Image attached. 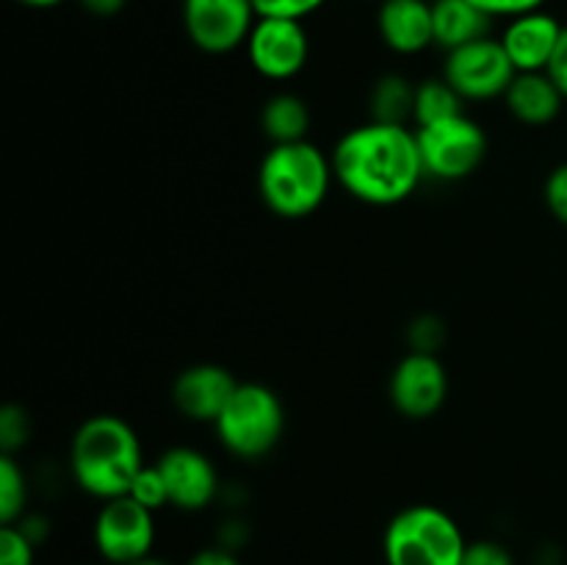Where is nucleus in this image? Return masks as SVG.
Returning <instances> with one entry per match:
<instances>
[{"label": "nucleus", "mask_w": 567, "mask_h": 565, "mask_svg": "<svg viewBox=\"0 0 567 565\" xmlns=\"http://www.w3.org/2000/svg\"><path fill=\"white\" fill-rule=\"evenodd\" d=\"M336 183L358 203L391 208L426 177L415 127L369 120L352 127L330 153Z\"/></svg>", "instance_id": "obj_1"}, {"label": "nucleus", "mask_w": 567, "mask_h": 565, "mask_svg": "<svg viewBox=\"0 0 567 565\" xmlns=\"http://www.w3.org/2000/svg\"><path fill=\"white\" fill-rule=\"evenodd\" d=\"M144 465L138 432L122 415H89L70 441L72 482L100 502L127 496Z\"/></svg>", "instance_id": "obj_2"}, {"label": "nucleus", "mask_w": 567, "mask_h": 565, "mask_svg": "<svg viewBox=\"0 0 567 565\" xmlns=\"http://www.w3.org/2000/svg\"><path fill=\"white\" fill-rule=\"evenodd\" d=\"M332 158L313 142L271 144L258 166V194L266 208L282 219H305L330 194Z\"/></svg>", "instance_id": "obj_3"}, {"label": "nucleus", "mask_w": 567, "mask_h": 565, "mask_svg": "<svg viewBox=\"0 0 567 565\" xmlns=\"http://www.w3.org/2000/svg\"><path fill=\"white\" fill-rule=\"evenodd\" d=\"M465 532L435 504H410L399 510L382 535L385 565H463Z\"/></svg>", "instance_id": "obj_4"}, {"label": "nucleus", "mask_w": 567, "mask_h": 565, "mask_svg": "<svg viewBox=\"0 0 567 565\" xmlns=\"http://www.w3.org/2000/svg\"><path fill=\"white\" fill-rule=\"evenodd\" d=\"M214 430L233 458H266L286 432L282 399L264 382H238L230 402L214 421Z\"/></svg>", "instance_id": "obj_5"}, {"label": "nucleus", "mask_w": 567, "mask_h": 565, "mask_svg": "<svg viewBox=\"0 0 567 565\" xmlns=\"http://www.w3.org/2000/svg\"><path fill=\"white\" fill-rule=\"evenodd\" d=\"M415 138H419L426 177L443 183H457L474 175L485 164L491 147L485 127L468 114L415 127Z\"/></svg>", "instance_id": "obj_6"}, {"label": "nucleus", "mask_w": 567, "mask_h": 565, "mask_svg": "<svg viewBox=\"0 0 567 565\" xmlns=\"http://www.w3.org/2000/svg\"><path fill=\"white\" fill-rule=\"evenodd\" d=\"M518 70L509 61L502 39H476L463 48L446 53L443 78L452 83L454 92L465 103H485V100L504 97Z\"/></svg>", "instance_id": "obj_7"}, {"label": "nucleus", "mask_w": 567, "mask_h": 565, "mask_svg": "<svg viewBox=\"0 0 567 565\" xmlns=\"http://www.w3.org/2000/svg\"><path fill=\"white\" fill-rule=\"evenodd\" d=\"M94 548L109 565H133L150 557L155 546V513L133 496L103 502L94 518Z\"/></svg>", "instance_id": "obj_8"}, {"label": "nucleus", "mask_w": 567, "mask_h": 565, "mask_svg": "<svg viewBox=\"0 0 567 565\" xmlns=\"http://www.w3.org/2000/svg\"><path fill=\"white\" fill-rule=\"evenodd\" d=\"M258 22L252 0H183V28L197 50L227 55L244 48Z\"/></svg>", "instance_id": "obj_9"}, {"label": "nucleus", "mask_w": 567, "mask_h": 565, "mask_svg": "<svg viewBox=\"0 0 567 565\" xmlns=\"http://www.w3.org/2000/svg\"><path fill=\"white\" fill-rule=\"evenodd\" d=\"M244 48L252 70L266 81H291L310 61L305 22L288 17H258Z\"/></svg>", "instance_id": "obj_10"}, {"label": "nucleus", "mask_w": 567, "mask_h": 565, "mask_svg": "<svg viewBox=\"0 0 567 565\" xmlns=\"http://www.w3.org/2000/svg\"><path fill=\"white\" fill-rule=\"evenodd\" d=\"M388 397L402 415L413 421L432 419L449 399V371L435 352L410 349L391 371Z\"/></svg>", "instance_id": "obj_11"}, {"label": "nucleus", "mask_w": 567, "mask_h": 565, "mask_svg": "<svg viewBox=\"0 0 567 565\" xmlns=\"http://www.w3.org/2000/svg\"><path fill=\"white\" fill-rule=\"evenodd\" d=\"M155 465L164 474L172 507L197 513L219 496V471L199 449L172 446L155 460Z\"/></svg>", "instance_id": "obj_12"}, {"label": "nucleus", "mask_w": 567, "mask_h": 565, "mask_svg": "<svg viewBox=\"0 0 567 565\" xmlns=\"http://www.w3.org/2000/svg\"><path fill=\"white\" fill-rule=\"evenodd\" d=\"M236 388L238 380L225 366L194 363L177 374L175 386H172V402L188 421L214 424Z\"/></svg>", "instance_id": "obj_13"}, {"label": "nucleus", "mask_w": 567, "mask_h": 565, "mask_svg": "<svg viewBox=\"0 0 567 565\" xmlns=\"http://www.w3.org/2000/svg\"><path fill=\"white\" fill-rule=\"evenodd\" d=\"M565 25L546 9L526 11L507 20L502 31V44L518 72H546L551 64Z\"/></svg>", "instance_id": "obj_14"}, {"label": "nucleus", "mask_w": 567, "mask_h": 565, "mask_svg": "<svg viewBox=\"0 0 567 565\" xmlns=\"http://www.w3.org/2000/svg\"><path fill=\"white\" fill-rule=\"evenodd\" d=\"M377 31L382 44L399 55L424 53L435 44L430 0H380Z\"/></svg>", "instance_id": "obj_15"}, {"label": "nucleus", "mask_w": 567, "mask_h": 565, "mask_svg": "<svg viewBox=\"0 0 567 565\" xmlns=\"http://www.w3.org/2000/svg\"><path fill=\"white\" fill-rule=\"evenodd\" d=\"M567 100L548 72H518L504 94V105L518 122L529 127H543L554 122Z\"/></svg>", "instance_id": "obj_16"}, {"label": "nucleus", "mask_w": 567, "mask_h": 565, "mask_svg": "<svg viewBox=\"0 0 567 565\" xmlns=\"http://www.w3.org/2000/svg\"><path fill=\"white\" fill-rule=\"evenodd\" d=\"M493 17L485 14L471 0H432V25H435V44L446 53L491 37Z\"/></svg>", "instance_id": "obj_17"}, {"label": "nucleus", "mask_w": 567, "mask_h": 565, "mask_svg": "<svg viewBox=\"0 0 567 565\" xmlns=\"http://www.w3.org/2000/svg\"><path fill=\"white\" fill-rule=\"evenodd\" d=\"M310 122H313V116H310L308 103L293 92L271 94L260 111V127L271 144L305 142Z\"/></svg>", "instance_id": "obj_18"}, {"label": "nucleus", "mask_w": 567, "mask_h": 565, "mask_svg": "<svg viewBox=\"0 0 567 565\" xmlns=\"http://www.w3.org/2000/svg\"><path fill=\"white\" fill-rule=\"evenodd\" d=\"M465 114V100L452 89L446 78H426L415 86L413 122L415 127L435 125V122L452 120V116Z\"/></svg>", "instance_id": "obj_19"}, {"label": "nucleus", "mask_w": 567, "mask_h": 565, "mask_svg": "<svg viewBox=\"0 0 567 565\" xmlns=\"http://www.w3.org/2000/svg\"><path fill=\"white\" fill-rule=\"evenodd\" d=\"M415 86L404 75H385L371 89V120L408 125L413 120Z\"/></svg>", "instance_id": "obj_20"}, {"label": "nucleus", "mask_w": 567, "mask_h": 565, "mask_svg": "<svg viewBox=\"0 0 567 565\" xmlns=\"http://www.w3.org/2000/svg\"><path fill=\"white\" fill-rule=\"evenodd\" d=\"M28 507V476L14 454L0 452V524H17Z\"/></svg>", "instance_id": "obj_21"}, {"label": "nucleus", "mask_w": 567, "mask_h": 565, "mask_svg": "<svg viewBox=\"0 0 567 565\" xmlns=\"http://www.w3.org/2000/svg\"><path fill=\"white\" fill-rule=\"evenodd\" d=\"M127 496H133L138 504L153 510V513L164 510L166 504H169V491H166L164 474L158 471V465H144V469L138 471L136 480H133Z\"/></svg>", "instance_id": "obj_22"}, {"label": "nucleus", "mask_w": 567, "mask_h": 565, "mask_svg": "<svg viewBox=\"0 0 567 565\" xmlns=\"http://www.w3.org/2000/svg\"><path fill=\"white\" fill-rule=\"evenodd\" d=\"M31 435V424H28V415L20 404H6L0 410V452L14 454L17 449H22Z\"/></svg>", "instance_id": "obj_23"}, {"label": "nucleus", "mask_w": 567, "mask_h": 565, "mask_svg": "<svg viewBox=\"0 0 567 565\" xmlns=\"http://www.w3.org/2000/svg\"><path fill=\"white\" fill-rule=\"evenodd\" d=\"M37 543L17 524L0 526V565H33Z\"/></svg>", "instance_id": "obj_24"}, {"label": "nucleus", "mask_w": 567, "mask_h": 565, "mask_svg": "<svg viewBox=\"0 0 567 565\" xmlns=\"http://www.w3.org/2000/svg\"><path fill=\"white\" fill-rule=\"evenodd\" d=\"M327 0H252L258 17H288V20H308Z\"/></svg>", "instance_id": "obj_25"}, {"label": "nucleus", "mask_w": 567, "mask_h": 565, "mask_svg": "<svg viewBox=\"0 0 567 565\" xmlns=\"http://www.w3.org/2000/svg\"><path fill=\"white\" fill-rule=\"evenodd\" d=\"M543 197H546V205L554 214V219L563 222L567 227V164L554 166L551 175L546 177V186H543Z\"/></svg>", "instance_id": "obj_26"}, {"label": "nucleus", "mask_w": 567, "mask_h": 565, "mask_svg": "<svg viewBox=\"0 0 567 565\" xmlns=\"http://www.w3.org/2000/svg\"><path fill=\"white\" fill-rule=\"evenodd\" d=\"M463 565H515L507 546L496 541H474L465 548Z\"/></svg>", "instance_id": "obj_27"}, {"label": "nucleus", "mask_w": 567, "mask_h": 565, "mask_svg": "<svg viewBox=\"0 0 567 565\" xmlns=\"http://www.w3.org/2000/svg\"><path fill=\"white\" fill-rule=\"evenodd\" d=\"M410 343H413V352H435L443 343V325L432 316H421L410 327Z\"/></svg>", "instance_id": "obj_28"}, {"label": "nucleus", "mask_w": 567, "mask_h": 565, "mask_svg": "<svg viewBox=\"0 0 567 565\" xmlns=\"http://www.w3.org/2000/svg\"><path fill=\"white\" fill-rule=\"evenodd\" d=\"M471 3L480 6V9L485 11V14H491L493 20H496V17H507V20H513V17L526 14V11L543 9L548 0H471Z\"/></svg>", "instance_id": "obj_29"}, {"label": "nucleus", "mask_w": 567, "mask_h": 565, "mask_svg": "<svg viewBox=\"0 0 567 565\" xmlns=\"http://www.w3.org/2000/svg\"><path fill=\"white\" fill-rule=\"evenodd\" d=\"M548 75H551V81L557 83L559 92H563V97L567 100V25L563 31V39H559L557 44V53H554L551 64H548Z\"/></svg>", "instance_id": "obj_30"}, {"label": "nucleus", "mask_w": 567, "mask_h": 565, "mask_svg": "<svg viewBox=\"0 0 567 565\" xmlns=\"http://www.w3.org/2000/svg\"><path fill=\"white\" fill-rule=\"evenodd\" d=\"M186 565H241V559H238L230 548L214 546V548H203V552L192 554Z\"/></svg>", "instance_id": "obj_31"}, {"label": "nucleus", "mask_w": 567, "mask_h": 565, "mask_svg": "<svg viewBox=\"0 0 567 565\" xmlns=\"http://www.w3.org/2000/svg\"><path fill=\"white\" fill-rule=\"evenodd\" d=\"M78 3H81L83 9L94 17H114L125 9L127 0H78Z\"/></svg>", "instance_id": "obj_32"}, {"label": "nucleus", "mask_w": 567, "mask_h": 565, "mask_svg": "<svg viewBox=\"0 0 567 565\" xmlns=\"http://www.w3.org/2000/svg\"><path fill=\"white\" fill-rule=\"evenodd\" d=\"M20 6H28V9H55L61 6L64 0H17Z\"/></svg>", "instance_id": "obj_33"}, {"label": "nucleus", "mask_w": 567, "mask_h": 565, "mask_svg": "<svg viewBox=\"0 0 567 565\" xmlns=\"http://www.w3.org/2000/svg\"><path fill=\"white\" fill-rule=\"evenodd\" d=\"M133 565H172V563H166V559H161V557H153V554H150V557L138 559V563H133Z\"/></svg>", "instance_id": "obj_34"}]
</instances>
